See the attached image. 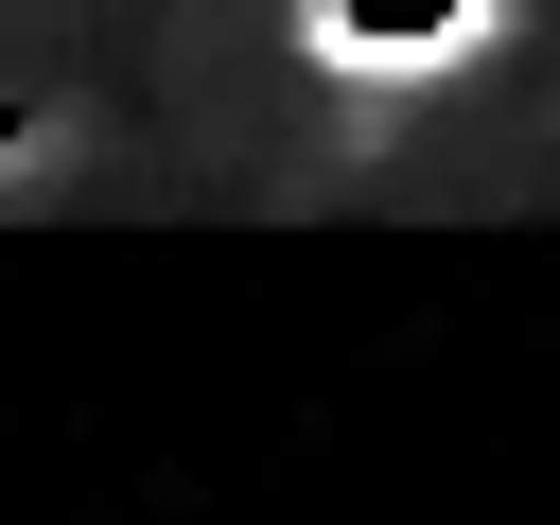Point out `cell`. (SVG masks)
Returning a JSON list of instances; mask_svg holds the SVG:
<instances>
[{"label": "cell", "instance_id": "cell-1", "mask_svg": "<svg viewBox=\"0 0 560 525\" xmlns=\"http://www.w3.org/2000/svg\"><path fill=\"white\" fill-rule=\"evenodd\" d=\"M262 35L315 105H438L472 52H508V0H262Z\"/></svg>", "mask_w": 560, "mask_h": 525}]
</instances>
